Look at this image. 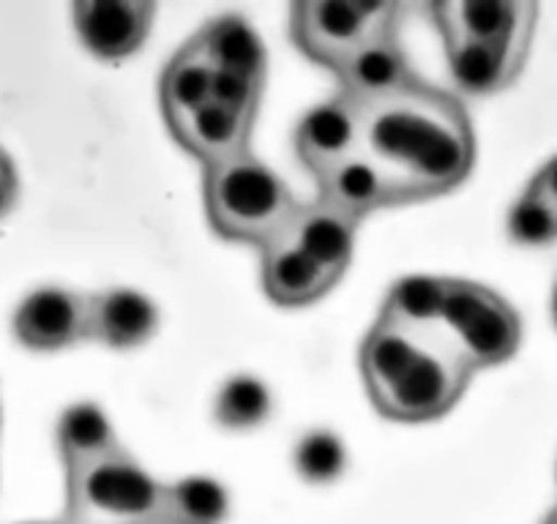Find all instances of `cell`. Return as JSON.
Returning a JSON list of instances; mask_svg holds the SVG:
<instances>
[{
	"label": "cell",
	"instance_id": "obj_1",
	"mask_svg": "<svg viewBox=\"0 0 557 524\" xmlns=\"http://www.w3.org/2000/svg\"><path fill=\"white\" fill-rule=\"evenodd\" d=\"M358 110L361 148L388 170L407 202L446 195L473 170V123L451 90L418 77L399 93Z\"/></svg>",
	"mask_w": 557,
	"mask_h": 524
},
{
	"label": "cell",
	"instance_id": "obj_2",
	"mask_svg": "<svg viewBox=\"0 0 557 524\" xmlns=\"http://www.w3.org/2000/svg\"><path fill=\"white\" fill-rule=\"evenodd\" d=\"M301 202L255 153L206 170V211L222 238L265 249L285 235Z\"/></svg>",
	"mask_w": 557,
	"mask_h": 524
},
{
	"label": "cell",
	"instance_id": "obj_3",
	"mask_svg": "<svg viewBox=\"0 0 557 524\" xmlns=\"http://www.w3.org/2000/svg\"><path fill=\"white\" fill-rule=\"evenodd\" d=\"M162 508L164 484L123 448L66 473V524H162Z\"/></svg>",
	"mask_w": 557,
	"mask_h": 524
},
{
	"label": "cell",
	"instance_id": "obj_4",
	"mask_svg": "<svg viewBox=\"0 0 557 524\" xmlns=\"http://www.w3.org/2000/svg\"><path fill=\"white\" fill-rule=\"evenodd\" d=\"M475 369L451 345L443 328L424 330L418 355L374 402L380 415L401 424H424L446 415L473 379Z\"/></svg>",
	"mask_w": 557,
	"mask_h": 524
},
{
	"label": "cell",
	"instance_id": "obj_5",
	"mask_svg": "<svg viewBox=\"0 0 557 524\" xmlns=\"http://www.w3.org/2000/svg\"><path fill=\"white\" fill-rule=\"evenodd\" d=\"M441 328L475 372L506 363L522 341L511 303L479 282L448 279Z\"/></svg>",
	"mask_w": 557,
	"mask_h": 524
},
{
	"label": "cell",
	"instance_id": "obj_6",
	"mask_svg": "<svg viewBox=\"0 0 557 524\" xmlns=\"http://www.w3.org/2000/svg\"><path fill=\"white\" fill-rule=\"evenodd\" d=\"M394 3L367 0H309L293 7V39L312 61L334 68L367 36L396 28Z\"/></svg>",
	"mask_w": 557,
	"mask_h": 524
},
{
	"label": "cell",
	"instance_id": "obj_7",
	"mask_svg": "<svg viewBox=\"0 0 557 524\" xmlns=\"http://www.w3.org/2000/svg\"><path fill=\"white\" fill-rule=\"evenodd\" d=\"M331 72L339 79V96L358 107L388 99L418 79L410 66V58L396 36V28L367 36Z\"/></svg>",
	"mask_w": 557,
	"mask_h": 524
},
{
	"label": "cell",
	"instance_id": "obj_8",
	"mask_svg": "<svg viewBox=\"0 0 557 524\" xmlns=\"http://www.w3.org/2000/svg\"><path fill=\"white\" fill-rule=\"evenodd\" d=\"M430 14L443 39L530 47L539 7L528 0H448L430 7Z\"/></svg>",
	"mask_w": 557,
	"mask_h": 524
},
{
	"label": "cell",
	"instance_id": "obj_9",
	"mask_svg": "<svg viewBox=\"0 0 557 524\" xmlns=\"http://www.w3.org/2000/svg\"><path fill=\"white\" fill-rule=\"evenodd\" d=\"M14 334L30 350L52 352L88 339V292L39 287L14 312Z\"/></svg>",
	"mask_w": 557,
	"mask_h": 524
},
{
	"label": "cell",
	"instance_id": "obj_10",
	"mask_svg": "<svg viewBox=\"0 0 557 524\" xmlns=\"http://www.w3.org/2000/svg\"><path fill=\"white\" fill-rule=\"evenodd\" d=\"M314 180H318V200L329 202L356 222H363L383 208L407 202L388 170L363 148L331 164L329 170L314 175Z\"/></svg>",
	"mask_w": 557,
	"mask_h": 524
},
{
	"label": "cell",
	"instance_id": "obj_11",
	"mask_svg": "<svg viewBox=\"0 0 557 524\" xmlns=\"http://www.w3.org/2000/svg\"><path fill=\"white\" fill-rule=\"evenodd\" d=\"M153 25V3L146 0H83L74 7V28L88 52L117 61L143 47Z\"/></svg>",
	"mask_w": 557,
	"mask_h": 524
},
{
	"label": "cell",
	"instance_id": "obj_12",
	"mask_svg": "<svg viewBox=\"0 0 557 524\" xmlns=\"http://www.w3.org/2000/svg\"><path fill=\"white\" fill-rule=\"evenodd\" d=\"M358 148H361V110L339 93L312 107L296 128L298 159L312 175H320Z\"/></svg>",
	"mask_w": 557,
	"mask_h": 524
},
{
	"label": "cell",
	"instance_id": "obj_13",
	"mask_svg": "<svg viewBox=\"0 0 557 524\" xmlns=\"http://www.w3.org/2000/svg\"><path fill=\"white\" fill-rule=\"evenodd\" d=\"M255 121L257 115H246V112L208 101L200 110L170 121V132L208 170L249 153Z\"/></svg>",
	"mask_w": 557,
	"mask_h": 524
},
{
	"label": "cell",
	"instance_id": "obj_14",
	"mask_svg": "<svg viewBox=\"0 0 557 524\" xmlns=\"http://www.w3.org/2000/svg\"><path fill=\"white\" fill-rule=\"evenodd\" d=\"M159 312L151 298L126 287L88 292V339L110 350H137L153 339Z\"/></svg>",
	"mask_w": 557,
	"mask_h": 524
},
{
	"label": "cell",
	"instance_id": "obj_15",
	"mask_svg": "<svg viewBox=\"0 0 557 524\" xmlns=\"http://www.w3.org/2000/svg\"><path fill=\"white\" fill-rule=\"evenodd\" d=\"M358 224L361 222L336 211L334 205L323 200L301 202L282 238L296 244L304 254L312 257L320 269L329 271L339 282L345 271L350 269Z\"/></svg>",
	"mask_w": 557,
	"mask_h": 524
},
{
	"label": "cell",
	"instance_id": "obj_16",
	"mask_svg": "<svg viewBox=\"0 0 557 524\" xmlns=\"http://www.w3.org/2000/svg\"><path fill=\"white\" fill-rule=\"evenodd\" d=\"M451 83L468 96H486L508 88L519 77L528 58V45H497V41L443 39Z\"/></svg>",
	"mask_w": 557,
	"mask_h": 524
},
{
	"label": "cell",
	"instance_id": "obj_17",
	"mask_svg": "<svg viewBox=\"0 0 557 524\" xmlns=\"http://www.w3.org/2000/svg\"><path fill=\"white\" fill-rule=\"evenodd\" d=\"M260 251L262 287H265L268 298L276 301L278 307H309L336 285L329 271L320 269L312 257L304 254L287 238H276Z\"/></svg>",
	"mask_w": 557,
	"mask_h": 524
},
{
	"label": "cell",
	"instance_id": "obj_18",
	"mask_svg": "<svg viewBox=\"0 0 557 524\" xmlns=\"http://www.w3.org/2000/svg\"><path fill=\"white\" fill-rule=\"evenodd\" d=\"M191 41L200 47L213 72L265 79V47H262L260 34L244 17L224 14V17L211 20Z\"/></svg>",
	"mask_w": 557,
	"mask_h": 524
},
{
	"label": "cell",
	"instance_id": "obj_19",
	"mask_svg": "<svg viewBox=\"0 0 557 524\" xmlns=\"http://www.w3.org/2000/svg\"><path fill=\"white\" fill-rule=\"evenodd\" d=\"M421 336L424 330H407L383 317L372 325L361 347V372L372 404L405 374L418 355Z\"/></svg>",
	"mask_w": 557,
	"mask_h": 524
},
{
	"label": "cell",
	"instance_id": "obj_20",
	"mask_svg": "<svg viewBox=\"0 0 557 524\" xmlns=\"http://www.w3.org/2000/svg\"><path fill=\"white\" fill-rule=\"evenodd\" d=\"M58 451H61L63 467L66 473L85 467V464L104 459L110 453L121 451L115 429H112L110 419L99 404L79 402L72 404L66 413L61 415L55 429Z\"/></svg>",
	"mask_w": 557,
	"mask_h": 524
},
{
	"label": "cell",
	"instance_id": "obj_21",
	"mask_svg": "<svg viewBox=\"0 0 557 524\" xmlns=\"http://www.w3.org/2000/svg\"><path fill=\"white\" fill-rule=\"evenodd\" d=\"M448 279L437 276H407L388 290L380 317L407 330L441 328L446 307Z\"/></svg>",
	"mask_w": 557,
	"mask_h": 524
},
{
	"label": "cell",
	"instance_id": "obj_22",
	"mask_svg": "<svg viewBox=\"0 0 557 524\" xmlns=\"http://www.w3.org/2000/svg\"><path fill=\"white\" fill-rule=\"evenodd\" d=\"M213 66L206 61L195 41L184 47L162 74V107L170 121L189 115L211 101Z\"/></svg>",
	"mask_w": 557,
	"mask_h": 524
},
{
	"label": "cell",
	"instance_id": "obj_23",
	"mask_svg": "<svg viewBox=\"0 0 557 524\" xmlns=\"http://www.w3.org/2000/svg\"><path fill=\"white\" fill-rule=\"evenodd\" d=\"M230 513V497L219 481L191 475L164 484L162 524H222Z\"/></svg>",
	"mask_w": 557,
	"mask_h": 524
},
{
	"label": "cell",
	"instance_id": "obj_24",
	"mask_svg": "<svg viewBox=\"0 0 557 524\" xmlns=\"http://www.w3.org/2000/svg\"><path fill=\"white\" fill-rule=\"evenodd\" d=\"M271 390L249 374L230 377L213 399V419L230 432L257 429L271 415Z\"/></svg>",
	"mask_w": 557,
	"mask_h": 524
},
{
	"label": "cell",
	"instance_id": "obj_25",
	"mask_svg": "<svg viewBox=\"0 0 557 524\" xmlns=\"http://www.w3.org/2000/svg\"><path fill=\"white\" fill-rule=\"evenodd\" d=\"M293 464L307 484H334L347 470V448L334 432L314 429L296 442Z\"/></svg>",
	"mask_w": 557,
	"mask_h": 524
},
{
	"label": "cell",
	"instance_id": "obj_26",
	"mask_svg": "<svg viewBox=\"0 0 557 524\" xmlns=\"http://www.w3.org/2000/svg\"><path fill=\"white\" fill-rule=\"evenodd\" d=\"M508 235L522 246H546L557 240V205L533 180L508 211Z\"/></svg>",
	"mask_w": 557,
	"mask_h": 524
},
{
	"label": "cell",
	"instance_id": "obj_27",
	"mask_svg": "<svg viewBox=\"0 0 557 524\" xmlns=\"http://www.w3.org/2000/svg\"><path fill=\"white\" fill-rule=\"evenodd\" d=\"M262 83L265 79L246 77V74H230V72H213L211 85V101L230 107L235 112H246V115H257L262 96Z\"/></svg>",
	"mask_w": 557,
	"mask_h": 524
},
{
	"label": "cell",
	"instance_id": "obj_28",
	"mask_svg": "<svg viewBox=\"0 0 557 524\" xmlns=\"http://www.w3.org/2000/svg\"><path fill=\"white\" fill-rule=\"evenodd\" d=\"M14 200H17V175H14L7 153L0 151V216H7L12 211Z\"/></svg>",
	"mask_w": 557,
	"mask_h": 524
},
{
	"label": "cell",
	"instance_id": "obj_29",
	"mask_svg": "<svg viewBox=\"0 0 557 524\" xmlns=\"http://www.w3.org/2000/svg\"><path fill=\"white\" fill-rule=\"evenodd\" d=\"M533 184L539 186V189L544 191V195L557 205V157L549 159V162L539 170V175L533 178Z\"/></svg>",
	"mask_w": 557,
	"mask_h": 524
},
{
	"label": "cell",
	"instance_id": "obj_30",
	"mask_svg": "<svg viewBox=\"0 0 557 524\" xmlns=\"http://www.w3.org/2000/svg\"><path fill=\"white\" fill-rule=\"evenodd\" d=\"M541 524H557V506H555V508H552V511H549V513H546V516H544V519H541Z\"/></svg>",
	"mask_w": 557,
	"mask_h": 524
},
{
	"label": "cell",
	"instance_id": "obj_31",
	"mask_svg": "<svg viewBox=\"0 0 557 524\" xmlns=\"http://www.w3.org/2000/svg\"><path fill=\"white\" fill-rule=\"evenodd\" d=\"M552 314H555V323H557V282H555V292H552Z\"/></svg>",
	"mask_w": 557,
	"mask_h": 524
}]
</instances>
